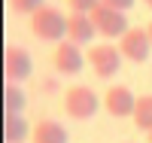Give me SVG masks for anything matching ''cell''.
Masks as SVG:
<instances>
[{"instance_id": "6da1fadb", "label": "cell", "mask_w": 152, "mask_h": 143, "mask_svg": "<svg viewBox=\"0 0 152 143\" xmlns=\"http://www.w3.org/2000/svg\"><path fill=\"white\" fill-rule=\"evenodd\" d=\"M31 34L43 43H61L67 37V15L58 6H43L31 15Z\"/></svg>"}, {"instance_id": "7a4b0ae2", "label": "cell", "mask_w": 152, "mask_h": 143, "mask_svg": "<svg viewBox=\"0 0 152 143\" xmlns=\"http://www.w3.org/2000/svg\"><path fill=\"white\" fill-rule=\"evenodd\" d=\"M100 107V98L91 92L88 85H73L64 92V113L76 122H88L94 119V113Z\"/></svg>"}, {"instance_id": "3957f363", "label": "cell", "mask_w": 152, "mask_h": 143, "mask_svg": "<svg viewBox=\"0 0 152 143\" xmlns=\"http://www.w3.org/2000/svg\"><path fill=\"white\" fill-rule=\"evenodd\" d=\"M85 61L94 70L97 79H113L119 73V67H122V52L113 43H97V46H91L85 52Z\"/></svg>"}, {"instance_id": "277c9868", "label": "cell", "mask_w": 152, "mask_h": 143, "mask_svg": "<svg viewBox=\"0 0 152 143\" xmlns=\"http://www.w3.org/2000/svg\"><path fill=\"white\" fill-rule=\"evenodd\" d=\"M91 21H94V28L100 37H107V40H122L125 34H128V18H125V12L119 9H113L107 3H100L94 12H91Z\"/></svg>"}, {"instance_id": "5b68a950", "label": "cell", "mask_w": 152, "mask_h": 143, "mask_svg": "<svg viewBox=\"0 0 152 143\" xmlns=\"http://www.w3.org/2000/svg\"><path fill=\"white\" fill-rule=\"evenodd\" d=\"M119 52L122 58H128L134 64H143L152 52V40H149V31L146 28H131L128 34L119 40Z\"/></svg>"}, {"instance_id": "8992f818", "label": "cell", "mask_w": 152, "mask_h": 143, "mask_svg": "<svg viewBox=\"0 0 152 143\" xmlns=\"http://www.w3.org/2000/svg\"><path fill=\"white\" fill-rule=\"evenodd\" d=\"M3 76L12 85H18V82H24L31 76V55H28V49L6 46V52H3Z\"/></svg>"}, {"instance_id": "52a82bcc", "label": "cell", "mask_w": 152, "mask_h": 143, "mask_svg": "<svg viewBox=\"0 0 152 143\" xmlns=\"http://www.w3.org/2000/svg\"><path fill=\"white\" fill-rule=\"evenodd\" d=\"M104 107H107V113L113 116V119H128V116H134L137 98L131 95V88L113 85V88H107V95H104Z\"/></svg>"}, {"instance_id": "ba28073f", "label": "cell", "mask_w": 152, "mask_h": 143, "mask_svg": "<svg viewBox=\"0 0 152 143\" xmlns=\"http://www.w3.org/2000/svg\"><path fill=\"white\" fill-rule=\"evenodd\" d=\"M52 67L61 73V76H76L82 70V52L76 43H58L55 52H52Z\"/></svg>"}, {"instance_id": "9c48e42d", "label": "cell", "mask_w": 152, "mask_h": 143, "mask_svg": "<svg viewBox=\"0 0 152 143\" xmlns=\"http://www.w3.org/2000/svg\"><path fill=\"white\" fill-rule=\"evenodd\" d=\"M97 37V28H94V21L91 15H85V12H70L67 15V40L70 43H91Z\"/></svg>"}, {"instance_id": "30bf717a", "label": "cell", "mask_w": 152, "mask_h": 143, "mask_svg": "<svg viewBox=\"0 0 152 143\" xmlns=\"http://www.w3.org/2000/svg\"><path fill=\"white\" fill-rule=\"evenodd\" d=\"M31 143H67V128L58 125L55 119H40L34 125V140Z\"/></svg>"}, {"instance_id": "8fae6325", "label": "cell", "mask_w": 152, "mask_h": 143, "mask_svg": "<svg viewBox=\"0 0 152 143\" xmlns=\"http://www.w3.org/2000/svg\"><path fill=\"white\" fill-rule=\"evenodd\" d=\"M3 140L6 143H24L28 140V122L21 116H3Z\"/></svg>"}, {"instance_id": "7c38bea8", "label": "cell", "mask_w": 152, "mask_h": 143, "mask_svg": "<svg viewBox=\"0 0 152 143\" xmlns=\"http://www.w3.org/2000/svg\"><path fill=\"white\" fill-rule=\"evenodd\" d=\"M134 125L140 128V131H152V95H140L137 98V107H134Z\"/></svg>"}, {"instance_id": "4fadbf2b", "label": "cell", "mask_w": 152, "mask_h": 143, "mask_svg": "<svg viewBox=\"0 0 152 143\" xmlns=\"http://www.w3.org/2000/svg\"><path fill=\"white\" fill-rule=\"evenodd\" d=\"M21 110H24V92L18 85L6 82V88H3V116H21Z\"/></svg>"}, {"instance_id": "5bb4252c", "label": "cell", "mask_w": 152, "mask_h": 143, "mask_svg": "<svg viewBox=\"0 0 152 143\" xmlns=\"http://www.w3.org/2000/svg\"><path fill=\"white\" fill-rule=\"evenodd\" d=\"M46 3L43 0H9V9L15 12V15H34L37 9H43Z\"/></svg>"}, {"instance_id": "9a60e30c", "label": "cell", "mask_w": 152, "mask_h": 143, "mask_svg": "<svg viewBox=\"0 0 152 143\" xmlns=\"http://www.w3.org/2000/svg\"><path fill=\"white\" fill-rule=\"evenodd\" d=\"M67 3H70L73 12H85V15H91V12L104 3V0H67Z\"/></svg>"}, {"instance_id": "2e32d148", "label": "cell", "mask_w": 152, "mask_h": 143, "mask_svg": "<svg viewBox=\"0 0 152 143\" xmlns=\"http://www.w3.org/2000/svg\"><path fill=\"white\" fill-rule=\"evenodd\" d=\"M107 6H113V9H119V12H125V9H131L134 6V0H104Z\"/></svg>"}, {"instance_id": "e0dca14e", "label": "cell", "mask_w": 152, "mask_h": 143, "mask_svg": "<svg viewBox=\"0 0 152 143\" xmlns=\"http://www.w3.org/2000/svg\"><path fill=\"white\" fill-rule=\"evenodd\" d=\"M55 88H58V85H55V79H43V92H46V95H52Z\"/></svg>"}, {"instance_id": "ac0fdd59", "label": "cell", "mask_w": 152, "mask_h": 143, "mask_svg": "<svg viewBox=\"0 0 152 143\" xmlns=\"http://www.w3.org/2000/svg\"><path fill=\"white\" fill-rule=\"evenodd\" d=\"M146 31H149V40H152V21H149V24H146Z\"/></svg>"}, {"instance_id": "d6986e66", "label": "cell", "mask_w": 152, "mask_h": 143, "mask_svg": "<svg viewBox=\"0 0 152 143\" xmlns=\"http://www.w3.org/2000/svg\"><path fill=\"white\" fill-rule=\"evenodd\" d=\"M143 3H146V6H149V9H152V0H143Z\"/></svg>"}, {"instance_id": "ffe728a7", "label": "cell", "mask_w": 152, "mask_h": 143, "mask_svg": "<svg viewBox=\"0 0 152 143\" xmlns=\"http://www.w3.org/2000/svg\"><path fill=\"white\" fill-rule=\"evenodd\" d=\"M146 140H149V143H152V131H149V134H146Z\"/></svg>"}]
</instances>
